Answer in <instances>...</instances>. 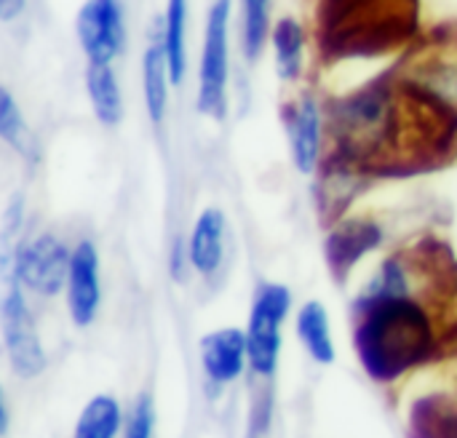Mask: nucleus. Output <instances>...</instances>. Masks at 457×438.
<instances>
[{
	"label": "nucleus",
	"mask_w": 457,
	"mask_h": 438,
	"mask_svg": "<svg viewBox=\"0 0 457 438\" xmlns=\"http://www.w3.org/2000/svg\"><path fill=\"white\" fill-rule=\"evenodd\" d=\"M353 348L375 383H396L434 356L436 332L412 294L364 289L353 302Z\"/></svg>",
	"instance_id": "nucleus-1"
},
{
	"label": "nucleus",
	"mask_w": 457,
	"mask_h": 438,
	"mask_svg": "<svg viewBox=\"0 0 457 438\" xmlns=\"http://www.w3.org/2000/svg\"><path fill=\"white\" fill-rule=\"evenodd\" d=\"M329 128L337 139V158L372 161L394 147L399 134V104L394 88L380 83H367L329 107Z\"/></svg>",
	"instance_id": "nucleus-2"
},
{
	"label": "nucleus",
	"mask_w": 457,
	"mask_h": 438,
	"mask_svg": "<svg viewBox=\"0 0 457 438\" xmlns=\"http://www.w3.org/2000/svg\"><path fill=\"white\" fill-rule=\"evenodd\" d=\"M230 19L233 0H214L206 11L204 24L195 107L204 118L214 123L225 120L230 107Z\"/></svg>",
	"instance_id": "nucleus-3"
},
{
	"label": "nucleus",
	"mask_w": 457,
	"mask_h": 438,
	"mask_svg": "<svg viewBox=\"0 0 457 438\" xmlns=\"http://www.w3.org/2000/svg\"><path fill=\"white\" fill-rule=\"evenodd\" d=\"M70 262L72 249L56 233H37L3 260V273L37 297H56L67 286Z\"/></svg>",
	"instance_id": "nucleus-4"
},
{
	"label": "nucleus",
	"mask_w": 457,
	"mask_h": 438,
	"mask_svg": "<svg viewBox=\"0 0 457 438\" xmlns=\"http://www.w3.org/2000/svg\"><path fill=\"white\" fill-rule=\"evenodd\" d=\"M292 310V292L287 284L265 281L257 286L249 324H246V340H249V367L260 377H273L281 359V326Z\"/></svg>",
	"instance_id": "nucleus-5"
},
{
	"label": "nucleus",
	"mask_w": 457,
	"mask_h": 438,
	"mask_svg": "<svg viewBox=\"0 0 457 438\" xmlns=\"http://www.w3.org/2000/svg\"><path fill=\"white\" fill-rule=\"evenodd\" d=\"M0 316H3V343H5L11 369L21 380L37 377L46 369V351H43L29 302L24 297V289L16 281H8Z\"/></svg>",
	"instance_id": "nucleus-6"
},
{
	"label": "nucleus",
	"mask_w": 457,
	"mask_h": 438,
	"mask_svg": "<svg viewBox=\"0 0 457 438\" xmlns=\"http://www.w3.org/2000/svg\"><path fill=\"white\" fill-rule=\"evenodd\" d=\"M75 37L86 62L112 64L126 51V13L120 0H83L75 13Z\"/></svg>",
	"instance_id": "nucleus-7"
},
{
	"label": "nucleus",
	"mask_w": 457,
	"mask_h": 438,
	"mask_svg": "<svg viewBox=\"0 0 457 438\" xmlns=\"http://www.w3.org/2000/svg\"><path fill=\"white\" fill-rule=\"evenodd\" d=\"M386 241V230L370 217L337 219L324 238V262L337 284H345L356 265L378 252Z\"/></svg>",
	"instance_id": "nucleus-8"
},
{
	"label": "nucleus",
	"mask_w": 457,
	"mask_h": 438,
	"mask_svg": "<svg viewBox=\"0 0 457 438\" xmlns=\"http://www.w3.org/2000/svg\"><path fill=\"white\" fill-rule=\"evenodd\" d=\"M289 158L297 174L311 177L321 163L324 150V112L313 94H300L284 104L281 112Z\"/></svg>",
	"instance_id": "nucleus-9"
},
{
	"label": "nucleus",
	"mask_w": 457,
	"mask_h": 438,
	"mask_svg": "<svg viewBox=\"0 0 457 438\" xmlns=\"http://www.w3.org/2000/svg\"><path fill=\"white\" fill-rule=\"evenodd\" d=\"M64 297H67V313L75 326L86 329L96 321L102 308V273H99V249L91 238H80L72 246Z\"/></svg>",
	"instance_id": "nucleus-10"
},
{
	"label": "nucleus",
	"mask_w": 457,
	"mask_h": 438,
	"mask_svg": "<svg viewBox=\"0 0 457 438\" xmlns=\"http://www.w3.org/2000/svg\"><path fill=\"white\" fill-rule=\"evenodd\" d=\"M185 260L204 278H214L222 270L228 260V217L220 206H206L195 217L187 236Z\"/></svg>",
	"instance_id": "nucleus-11"
},
{
	"label": "nucleus",
	"mask_w": 457,
	"mask_h": 438,
	"mask_svg": "<svg viewBox=\"0 0 457 438\" xmlns=\"http://www.w3.org/2000/svg\"><path fill=\"white\" fill-rule=\"evenodd\" d=\"M201 367L204 375L214 383V385H230L236 383L246 364H249V340H246V329H236V326H225L217 332H209L201 345Z\"/></svg>",
	"instance_id": "nucleus-12"
},
{
	"label": "nucleus",
	"mask_w": 457,
	"mask_h": 438,
	"mask_svg": "<svg viewBox=\"0 0 457 438\" xmlns=\"http://www.w3.org/2000/svg\"><path fill=\"white\" fill-rule=\"evenodd\" d=\"M174 83H171L169 56H166L161 19H158L153 32L147 35L145 51H142V99H145V112L153 126H163V120L169 115V88Z\"/></svg>",
	"instance_id": "nucleus-13"
},
{
	"label": "nucleus",
	"mask_w": 457,
	"mask_h": 438,
	"mask_svg": "<svg viewBox=\"0 0 457 438\" xmlns=\"http://www.w3.org/2000/svg\"><path fill=\"white\" fill-rule=\"evenodd\" d=\"M83 80H86V94H88V104H91L94 118L104 128L120 126L123 115H126V104H123V88H120L115 67L88 62Z\"/></svg>",
	"instance_id": "nucleus-14"
},
{
	"label": "nucleus",
	"mask_w": 457,
	"mask_h": 438,
	"mask_svg": "<svg viewBox=\"0 0 457 438\" xmlns=\"http://www.w3.org/2000/svg\"><path fill=\"white\" fill-rule=\"evenodd\" d=\"M268 45L273 48V62H276L278 80H284V83L300 80V75L305 70V45H308V35H305L303 21L295 19V16L276 19Z\"/></svg>",
	"instance_id": "nucleus-15"
},
{
	"label": "nucleus",
	"mask_w": 457,
	"mask_h": 438,
	"mask_svg": "<svg viewBox=\"0 0 457 438\" xmlns=\"http://www.w3.org/2000/svg\"><path fill=\"white\" fill-rule=\"evenodd\" d=\"M297 337L305 345L308 356L316 364H335L337 359V348H335V337H332V321H329V310L324 302L319 300H308L300 310H297V321H295Z\"/></svg>",
	"instance_id": "nucleus-16"
},
{
	"label": "nucleus",
	"mask_w": 457,
	"mask_h": 438,
	"mask_svg": "<svg viewBox=\"0 0 457 438\" xmlns=\"http://www.w3.org/2000/svg\"><path fill=\"white\" fill-rule=\"evenodd\" d=\"M187 16H190V0H166L161 16V32H163V45H166L174 86H179L187 75Z\"/></svg>",
	"instance_id": "nucleus-17"
},
{
	"label": "nucleus",
	"mask_w": 457,
	"mask_h": 438,
	"mask_svg": "<svg viewBox=\"0 0 457 438\" xmlns=\"http://www.w3.org/2000/svg\"><path fill=\"white\" fill-rule=\"evenodd\" d=\"M273 29V0H241V48L249 64L260 62Z\"/></svg>",
	"instance_id": "nucleus-18"
},
{
	"label": "nucleus",
	"mask_w": 457,
	"mask_h": 438,
	"mask_svg": "<svg viewBox=\"0 0 457 438\" xmlns=\"http://www.w3.org/2000/svg\"><path fill=\"white\" fill-rule=\"evenodd\" d=\"M123 426V412L115 396H94L78 415L72 438H115Z\"/></svg>",
	"instance_id": "nucleus-19"
},
{
	"label": "nucleus",
	"mask_w": 457,
	"mask_h": 438,
	"mask_svg": "<svg viewBox=\"0 0 457 438\" xmlns=\"http://www.w3.org/2000/svg\"><path fill=\"white\" fill-rule=\"evenodd\" d=\"M0 136L24 161H37V139L8 88H0Z\"/></svg>",
	"instance_id": "nucleus-20"
},
{
	"label": "nucleus",
	"mask_w": 457,
	"mask_h": 438,
	"mask_svg": "<svg viewBox=\"0 0 457 438\" xmlns=\"http://www.w3.org/2000/svg\"><path fill=\"white\" fill-rule=\"evenodd\" d=\"M412 438H457V409L442 399H423L410 415Z\"/></svg>",
	"instance_id": "nucleus-21"
},
{
	"label": "nucleus",
	"mask_w": 457,
	"mask_h": 438,
	"mask_svg": "<svg viewBox=\"0 0 457 438\" xmlns=\"http://www.w3.org/2000/svg\"><path fill=\"white\" fill-rule=\"evenodd\" d=\"M153 431H155V407L150 393H142L126 417L123 438H153Z\"/></svg>",
	"instance_id": "nucleus-22"
},
{
	"label": "nucleus",
	"mask_w": 457,
	"mask_h": 438,
	"mask_svg": "<svg viewBox=\"0 0 457 438\" xmlns=\"http://www.w3.org/2000/svg\"><path fill=\"white\" fill-rule=\"evenodd\" d=\"M27 8V0H0V19L8 24L13 19H19Z\"/></svg>",
	"instance_id": "nucleus-23"
}]
</instances>
